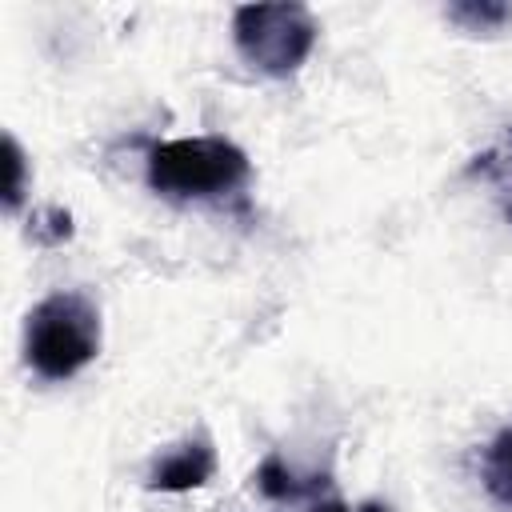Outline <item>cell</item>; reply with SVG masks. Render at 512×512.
Returning <instances> with one entry per match:
<instances>
[{
	"label": "cell",
	"mask_w": 512,
	"mask_h": 512,
	"mask_svg": "<svg viewBox=\"0 0 512 512\" xmlns=\"http://www.w3.org/2000/svg\"><path fill=\"white\" fill-rule=\"evenodd\" d=\"M248 176V156L224 136H180L148 152V188L164 200H220L240 192Z\"/></svg>",
	"instance_id": "obj_1"
},
{
	"label": "cell",
	"mask_w": 512,
	"mask_h": 512,
	"mask_svg": "<svg viewBox=\"0 0 512 512\" xmlns=\"http://www.w3.org/2000/svg\"><path fill=\"white\" fill-rule=\"evenodd\" d=\"M100 352V312L80 292L44 296L24 324V360L40 380H72Z\"/></svg>",
	"instance_id": "obj_2"
},
{
	"label": "cell",
	"mask_w": 512,
	"mask_h": 512,
	"mask_svg": "<svg viewBox=\"0 0 512 512\" xmlns=\"http://www.w3.org/2000/svg\"><path fill=\"white\" fill-rule=\"evenodd\" d=\"M320 24L304 4H244L232 12L236 52L264 76H292L316 48Z\"/></svg>",
	"instance_id": "obj_3"
},
{
	"label": "cell",
	"mask_w": 512,
	"mask_h": 512,
	"mask_svg": "<svg viewBox=\"0 0 512 512\" xmlns=\"http://www.w3.org/2000/svg\"><path fill=\"white\" fill-rule=\"evenodd\" d=\"M216 468V452L208 440H184L180 448L164 452L152 472H148V488L152 492H188V488H200L208 484Z\"/></svg>",
	"instance_id": "obj_4"
},
{
	"label": "cell",
	"mask_w": 512,
	"mask_h": 512,
	"mask_svg": "<svg viewBox=\"0 0 512 512\" xmlns=\"http://www.w3.org/2000/svg\"><path fill=\"white\" fill-rule=\"evenodd\" d=\"M480 480L488 488V496L504 508H512V424L496 432V440L484 448L480 460Z\"/></svg>",
	"instance_id": "obj_5"
},
{
	"label": "cell",
	"mask_w": 512,
	"mask_h": 512,
	"mask_svg": "<svg viewBox=\"0 0 512 512\" xmlns=\"http://www.w3.org/2000/svg\"><path fill=\"white\" fill-rule=\"evenodd\" d=\"M256 488L272 500H304V496H316L324 488V480H300L280 456H268L256 468Z\"/></svg>",
	"instance_id": "obj_6"
},
{
	"label": "cell",
	"mask_w": 512,
	"mask_h": 512,
	"mask_svg": "<svg viewBox=\"0 0 512 512\" xmlns=\"http://www.w3.org/2000/svg\"><path fill=\"white\" fill-rule=\"evenodd\" d=\"M448 20L460 24L464 32H472V36H492L504 24H512V4H504V0H460V4L448 8Z\"/></svg>",
	"instance_id": "obj_7"
},
{
	"label": "cell",
	"mask_w": 512,
	"mask_h": 512,
	"mask_svg": "<svg viewBox=\"0 0 512 512\" xmlns=\"http://www.w3.org/2000/svg\"><path fill=\"white\" fill-rule=\"evenodd\" d=\"M4 164H8V180H4V204H8V212H16L20 208V200H24V172H28V160H24V148H20V140L8 132L4 136Z\"/></svg>",
	"instance_id": "obj_8"
},
{
	"label": "cell",
	"mask_w": 512,
	"mask_h": 512,
	"mask_svg": "<svg viewBox=\"0 0 512 512\" xmlns=\"http://www.w3.org/2000/svg\"><path fill=\"white\" fill-rule=\"evenodd\" d=\"M304 512H348V508H344L336 496H328V500H316V504H308Z\"/></svg>",
	"instance_id": "obj_9"
},
{
	"label": "cell",
	"mask_w": 512,
	"mask_h": 512,
	"mask_svg": "<svg viewBox=\"0 0 512 512\" xmlns=\"http://www.w3.org/2000/svg\"><path fill=\"white\" fill-rule=\"evenodd\" d=\"M356 512H388V508H384V504H360Z\"/></svg>",
	"instance_id": "obj_10"
},
{
	"label": "cell",
	"mask_w": 512,
	"mask_h": 512,
	"mask_svg": "<svg viewBox=\"0 0 512 512\" xmlns=\"http://www.w3.org/2000/svg\"><path fill=\"white\" fill-rule=\"evenodd\" d=\"M508 220H512V200H508Z\"/></svg>",
	"instance_id": "obj_11"
}]
</instances>
